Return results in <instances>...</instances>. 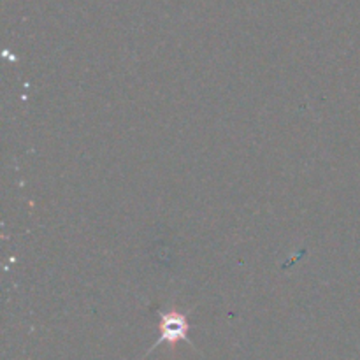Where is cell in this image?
Returning <instances> with one entry per match:
<instances>
[{
	"label": "cell",
	"mask_w": 360,
	"mask_h": 360,
	"mask_svg": "<svg viewBox=\"0 0 360 360\" xmlns=\"http://www.w3.org/2000/svg\"><path fill=\"white\" fill-rule=\"evenodd\" d=\"M158 316H160V323H158L160 336H158V340L155 341L153 347L146 352V355H150L155 348H158L164 343L176 345L179 343V341H185V343H188L190 347H193V343L188 338V333H190L188 313L178 311V309H169V311H158Z\"/></svg>",
	"instance_id": "1"
}]
</instances>
